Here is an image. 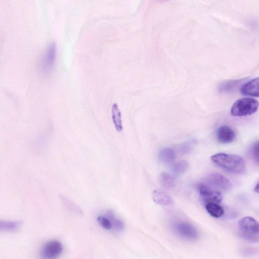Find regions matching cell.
I'll return each mask as SVG.
<instances>
[{"mask_svg":"<svg viewBox=\"0 0 259 259\" xmlns=\"http://www.w3.org/2000/svg\"><path fill=\"white\" fill-rule=\"evenodd\" d=\"M238 230L241 237L250 242L258 240L259 226L258 222L251 217H245L238 222Z\"/></svg>","mask_w":259,"mask_h":259,"instance_id":"2","label":"cell"},{"mask_svg":"<svg viewBox=\"0 0 259 259\" xmlns=\"http://www.w3.org/2000/svg\"><path fill=\"white\" fill-rule=\"evenodd\" d=\"M242 94L251 97H258V78L256 77L243 84L240 89Z\"/></svg>","mask_w":259,"mask_h":259,"instance_id":"10","label":"cell"},{"mask_svg":"<svg viewBox=\"0 0 259 259\" xmlns=\"http://www.w3.org/2000/svg\"><path fill=\"white\" fill-rule=\"evenodd\" d=\"M153 201L160 205H168L173 203L171 197L167 193L160 190H155L152 193Z\"/></svg>","mask_w":259,"mask_h":259,"instance_id":"11","label":"cell"},{"mask_svg":"<svg viewBox=\"0 0 259 259\" xmlns=\"http://www.w3.org/2000/svg\"><path fill=\"white\" fill-rule=\"evenodd\" d=\"M205 208L207 212L212 217L216 218L222 217L224 213L223 208L219 203L208 202L205 204Z\"/></svg>","mask_w":259,"mask_h":259,"instance_id":"13","label":"cell"},{"mask_svg":"<svg viewBox=\"0 0 259 259\" xmlns=\"http://www.w3.org/2000/svg\"><path fill=\"white\" fill-rule=\"evenodd\" d=\"M159 181L161 185L165 188H171L175 184L174 178L166 172H163L160 175Z\"/></svg>","mask_w":259,"mask_h":259,"instance_id":"17","label":"cell"},{"mask_svg":"<svg viewBox=\"0 0 259 259\" xmlns=\"http://www.w3.org/2000/svg\"><path fill=\"white\" fill-rule=\"evenodd\" d=\"M111 117L114 126L116 131L118 132H121L123 130L121 113L119 106L116 103H113L112 105Z\"/></svg>","mask_w":259,"mask_h":259,"instance_id":"12","label":"cell"},{"mask_svg":"<svg viewBox=\"0 0 259 259\" xmlns=\"http://www.w3.org/2000/svg\"><path fill=\"white\" fill-rule=\"evenodd\" d=\"M258 107V101L251 98L237 100L231 108V114L235 116L251 115L255 112Z\"/></svg>","mask_w":259,"mask_h":259,"instance_id":"3","label":"cell"},{"mask_svg":"<svg viewBox=\"0 0 259 259\" xmlns=\"http://www.w3.org/2000/svg\"><path fill=\"white\" fill-rule=\"evenodd\" d=\"M206 182L210 186L224 191H227L231 187V184L229 180L218 173L209 175L206 178Z\"/></svg>","mask_w":259,"mask_h":259,"instance_id":"8","label":"cell"},{"mask_svg":"<svg viewBox=\"0 0 259 259\" xmlns=\"http://www.w3.org/2000/svg\"><path fill=\"white\" fill-rule=\"evenodd\" d=\"M63 246L57 240H51L46 242L42 247L40 256L41 259H56L62 252Z\"/></svg>","mask_w":259,"mask_h":259,"instance_id":"5","label":"cell"},{"mask_svg":"<svg viewBox=\"0 0 259 259\" xmlns=\"http://www.w3.org/2000/svg\"><path fill=\"white\" fill-rule=\"evenodd\" d=\"M56 55V44L52 42L45 50L39 62V69L42 73L48 75L52 72L55 63Z\"/></svg>","mask_w":259,"mask_h":259,"instance_id":"4","label":"cell"},{"mask_svg":"<svg viewBox=\"0 0 259 259\" xmlns=\"http://www.w3.org/2000/svg\"><path fill=\"white\" fill-rule=\"evenodd\" d=\"M174 228L177 234L184 239L193 240L198 238L197 229L189 223L177 222L174 225Z\"/></svg>","mask_w":259,"mask_h":259,"instance_id":"7","label":"cell"},{"mask_svg":"<svg viewBox=\"0 0 259 259\" xmlns=\"http://www.w3.org/2000/svg\"><path fill=\"white\" fill-rule=\"evenodd\" d=\"M20 222L16 221H5L0 220V231L15 232L19 229Z\"/></svg>","mask_w":259,"mask_h":259,"instance_id":"14","label":"cell"},{"mask_svg":"<svg viewBox=\"0 0 259 259\" xmlns=\"http://www.w3.org/2000/svg\"><path fill=\"white\" fill-rule=\"evenodd\" d=\"M99 225L107 230H112V226L109 218L105 215H99L97 218Z\"/></svg>","mask_w":259,"mask_h":259,"instance_id":"19","label":"cell"},{"mask_svg":"<svg viewBox=\"0 0 259 259\" xmlns=\"http://www.w3.org/2000/svg\"><path fill=\"white\" fill-rule=\"evenodd\" d=\"M218 141L223 144H227L233 141L235 138L234 130L228 125H222L219 127L217 133Z\"/></svg>","mask_w":259,"mask_h":259,"instance_id":"9","label":"cell"},{"mask_svg":"<svg viewBox=\"0 0 259 259\" xmlns=\"http://www.w3.org/2000/svg\"><path fill=\"white\" fill-rule=\"evenodd\" d=\"M212 161L219 166L234 174H241L245 169V163L240 156L223 153L213 155Z\"/></svg>","mask_w":259,"mask_h":259,"instance_id":"1","label":"cell"},{"mask_svg":"<svg viewBox=\"0 0 259 259\" xmlns=\"http://www.w3.org/2000/svg\"><path fill=\"white\" fill-rule=\"evenodd\" d=\"M254 190L256 192L258 193V183H257L256 185V186L255 187V189H254Z\"/></svg>","mask_w":259,"mask_h":259,"instance_id":"21","label":"cell"},{"mask_svg":"<svg viewBox=\"0 0 259 259\" xmlns=\"http://www.w3.org/2000/svg\"><path fill=\"white\" fill-rule=\"evenodd\" d=\"M176 158L175 151L171 148H166L162 149L159 154L160 159L164 163L172 162Z\"/></svg>","mask_w":259,"mask_h":259,"instance_id":"16","label":"cell"},{"mask_svg":"<svg viewBox=\"0 0 259 259\" xmlns=\"http://www.w3.org/2000/svg\"><path fill=\"white\" fill-rule=\"evenodd\" d=\"M188 167V163L185 161H179L175 163L172 166V171L176 175L183 173Z\"/></svg>","mask_w":259,"mask_h":259,"instance_id":"18","label":"cell"},{"mask_svg":"<svg viewBox=\"0 0 259 259\" xmlns=\"http://www.w3.org/2000/svg\"><path fill=\"white\" fill-rule=\"evenodd\" d=\"M105 215L109 218L112 226V230L114 231H121L123 230L124 225L123 222L115 216L111 211L106 212Z\"/></svg>","mask_w":259,"mask_h":259,"instance_id":"15","label":"cell"},{"mask_svg":"<svg viewBox=\"0 0 259 259\" xmlns=\"http://www.w3.org/2000/svg\"><path fill=\"white\" fill-rule=\"evenodd\" d=\"M198 190L206 203L208 202L219 203L222 201L221 193L219 190L211 188L207 184H199L198 186Z\"/></svg>","mask_w":259,"mask_h":259,"instance_id":"6","label":"cell"},{"mask_svg":"<svg viewBox=\"0 0 259 259\" xmlns=\"http://www.w3.org/2000/svg\"><path fill=\"white\" fill-rule=\"evenodd\" d=\"M252 154L256 162L258 161V142L257 141L254 143L252 148Z\"/></svg>","mask_w":259,"mask_h":259,"instance_id":"20","label":"cell"}]
</instances>
